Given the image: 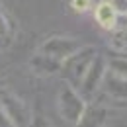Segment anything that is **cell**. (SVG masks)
<instances>
[{"mask_svg":"<svg viewBox=\"0 0 127 127\" xmlns=\"http://www.w3.org/2000/svg\"><path fill=\"white\" fill-rule=\"evenodd\" d=\"M57 106H59V113L63 115L64 121H70L74 125L80 121V117L84 115V110H86V102L76 92V88L70 86L68 82L61 88V92L57 96Z\"/></svg>","mask_w":127,"mask_h":127,"instance_id":"obj_3","label":"cell"},{"mask_svg":"<svg viewBox=\"0 0 127 127\" xmlns=\"http://www.w3.org/2000/svg\"><path fill=\"white\" fill-rule=\"evenodd\" d=\"M100 88L110 98H113V100L127 102V78L113 74L108 68H106V74H104V80H102V86Z\"/></svg>","mask_w":127,"mask_h":127,"instance_id":"obj_6","label":"cell"},{"mask_svg":"<svg viewBox=\"0 0 127 127\" xmlns=\"http://www.w3.org/2000/svg\"><path fill=\"white\" fill-rule=\"evenodd\" d=\"M94 18L104 30H110L111 32L113 24H115V18H117V8L111 4L110 0H102L94 8Z\"/></svg>","mask_w":127,"mask_h":127,"instance_id":"obj_8","label":"cell"},{"mask_svg":"<svg viewBox=\"0 0 127 127\" xmlns=\"http://www.w3.org/2000/svg\"><path fill=\"white\" fill-rule=\"evenodd\" d=\"M106 119V111L102 108H88L84 110V115L80 117V121L76 123V127H102Z\"/></svg>","mask_w":127,"mask_h":127,"instance_id":"obj_9","label":"cell"},{"mask_svg":"<svg viewBox=\"0 0 127 127\" xmlns=\"http://www.w3.org/2000/svg\"><path fill=\"white\" fill-rule=\"evenodd\" d=\"M110 2L117 8V12H127V0H110Z\"/></svg>","mask_w":127,"mask_h":127,"instance_id":"obj_13","label":"cell"},{"mask_svg":"<svg viewBox=\"0 0 127 127\" xmlns=\"http://www.w3.org/2000/svg\"><path fill=\"white\" fill-rule=\"evenodd\" d=\"M92 6V2L90 0H70V8L74 10V12H78V14H84V12H88V8Z\"/></svg>","mask_w":127,"mask_h":127,"instance_id":"obj_11","label":"cell"},{"mask_svg":"<svg viewBox=\"0 0 127 127\" xmlns=\"http://www.w3.org/2000/svg\"><path fill=\"white\" fill-rule=\"evenodd\" d=\"M94 57H96L94 47H80L76 53H72L68 59L63 61L61 72L64 74V78L70 86H78L80 84V80L86 74V70H88V66H90Z\"/></svg>","mask_w":127,"mask_h":127,"instance_id":"obj_1","label":"cell"},{"mask_svg":"<svg viewBox=\"0 0 127 127\" xmlns=\"http://www.w3.org/2000/svg\"><path fill=\"white\" fill-rule=\"evenodd\" d=\"M0 111L12 127H28L32 121L30 110L24 104V100H20L16 94L4 88H0Z\"/></svg>","mask_w":127,"mask_h":127,"instance_id":"obj_2","label":"cell"},{"mask_svg":"<svg viewBox=\"0 0 127 127\" xmlns=\"http://www.w3.org/2000/svg\"><path fill=\"white\" fill-rule=\"evenodd\" d=\"M61 61H57V59H53V57H49V55H43V53H35L32 57V61H30V66H32V70L35 74H39V76H53V74H57V72H61Z\"/></svg>","mask_w":127,"mask_h":127,"instance_id":"obj_7","label":"cell"},{"mask_svg":"<svg viewBox=\"0 0 127 127\" xmlns=\"http://www.w3.org/2000/svg\"><path fill=\"white\" fill-rule=\"evenodd\" d=\"M121 39H123V41H125V43H127V30H125V32H123V33H121Z\"/></svg>","mask_w":127,"mask_h":127,"instance_id":"obj_14","label":"cell"},{"mask_svg":"<svg viewBox=\"0 0 127 127\" xmlns=\"http://www.w3.org/2000/svg\"><path fill=\"white\" fill-rule=\"evenodd\" d=\"M106 68L117 74V76H123L127 78V55H111L106 59Z\"/></svg>","mask_w":127,"mask_h":127,"instance_id":"obj_10","label":"cell"},{"mask_svg":"<svg viewBox=\"0 0 127 127\" xmlns=\"http://www.w3.org/2000/svg\"><path fill=\"white\" fill-rule=\"evenodd\" d=\"M104 74H106V59L96 55L94 59H92V63H90V66H88V70H86V74L82 76V80H80V84H78L80 92L84 96L96 94L100 90V86H102Z\"/></svg>","mask_w":127,"mask_h":127,"instance_id":"obj_5","label":"cell"},{"mask_svg":"<svg viewBox=\"0 0 127 127\" xmlns=\"http://www.w3.org/2000/svg\"><path fill=\"white\" fill-rule=\"evenodd\" d=\"M8 32H10V28H8V18L4 16V12L0 10V41L8 37Z\"/></svg>","mask_w":127,"mask_h":127,"instance_id":"obj_12","label":"cell"},{"mask_svg":"<svg viewBox=\"0 0 127 127\" xmlns=\"http://www.w3.org/2000/svg\"><path fill=\"white\" fill-rule=\"evenodd\" d=\"M80 47H82V45H80L76 39H70V37H51L45 43H41L39 53L49 55V57H53V59H57V61L63 63L64 59H68V57H70L72 53H76Z\"/></svg>","mask_w":127,"mask_h":127,"instance_id":"obj_4","label":"cell"}]
</instances>
